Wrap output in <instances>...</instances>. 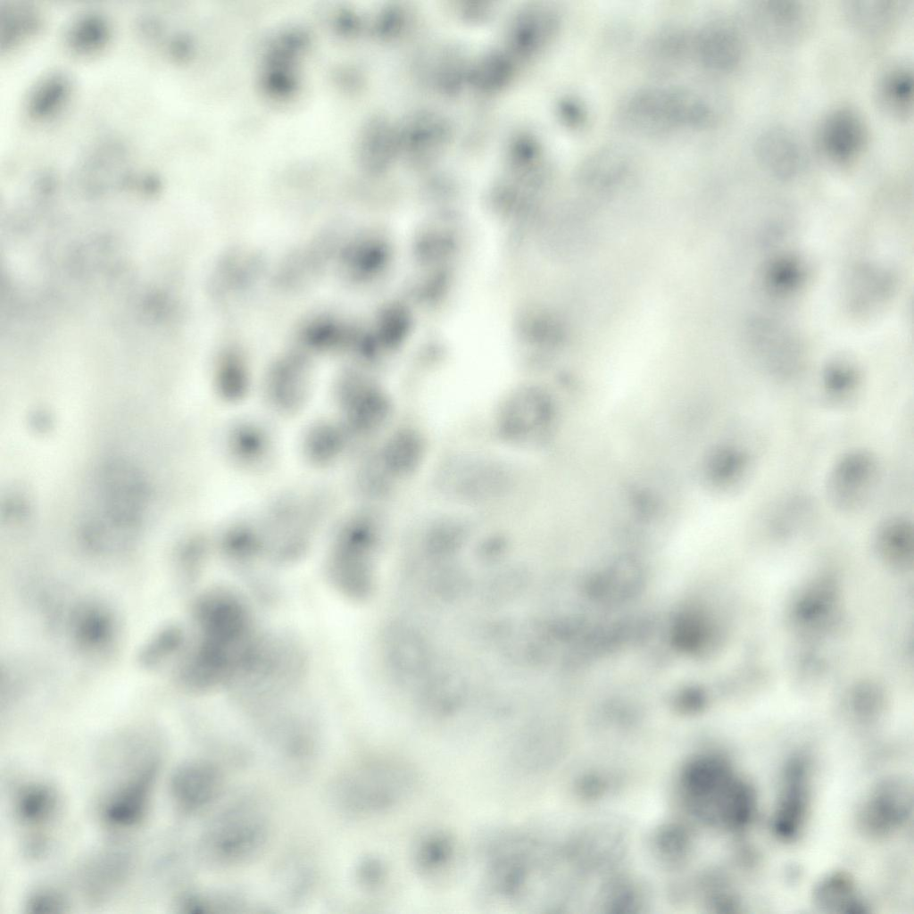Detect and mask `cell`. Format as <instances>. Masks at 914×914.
<instances>
[{
	"label": "cell",
	"mask_w": 914,
	"mask_h": 914,
	"mask_svg": "<svg viewBox=\"0 0 914 914\" xmlns=\"http://www.w3.org/2000/svg\"><path fill=\"white\" fill-rule=\"evenodd\" d=\"M195 641L185 656L190 669L204 682L229 685L259 634L252 611L237 593L215 588L194 607Z\"/></svg>",
	"instance_id": "6da1fadb"
},
{
	"label": "cell",
	"mask_w": 914,
	"mask_h": 914,
	"mask_svg": "<svg viewBox=\"0 0 914 914\" xmlns=\"http://www.w3.org/2000/svg\"><path fill=\"white\" fill-rule=\"evenodd\" d=\"M619 119L629 129L661 134L704 129L717 119L710 98L690 89L649 87L630 95L619 108Z\"/></svg>",
	"instance_id": "7a4b0ae2"
},
{
	"label": "cell",
	"mask_w": 914,
	"mask_h": 914,
	"mask_svg": "<svg viewBox=\"0 0 914 914\" xmlns=\"http://www.w3.org/2000/svg\"><path fill=\"white\" fill-rule=\"evenodd\" d=\"M536 844L518 830L490 835L483 843V891L494 903L523 907L528 903L536 867Z\"/></svg>",
	"instance_id": "3957f363"
},
{
	"label": "cell",
	"mask_w": 914,
	"mask_h": 914,
	"mask_svg": "<svg viewBox=\"0 0 914 914\" xmlns=\"http://www.w3.org/2000/svg\"><path fill=\"white\" fill-rule=\"evenodd\" d=\"M344 785L346 802L353 810L378 814L409 800L419 785V775L406 760L384 756L362 763Z\"/></svg>",
	"instance_id": "277c9868"
},
{
	"label": "cell",
	"mask_w": 914,
	"mask_h": 914,
	"mask_svg": "<svg viewBox=\"0 0 914 914\" xmlns=\"http://www.w3.org/2000/svg\"><path fill=\"white\" fill-rule=\"evenodd\" d=\"M376 537V526L366 516L350 518L339 528L328 553L327 573L341 595L353 600L368 595Z\"/></svg>",
	"instance_id": "5b68a950"
},
{
	"label": "cell",
	"mask_w": 914,
	"mask_h": 914,
	"mask_svg": "<svg viewBox=\"0 0 914 914\" xmlns=\"http://www.w3.org/2000/svg\"><path fill=\"white\" fill-rule=\"evenodd\" d=\"M879 463L868 450L852 449L842 454L830 469L826 494L839 511L852 513L867 505L877 489Z\"/></svg>",
	"instance_id": "8992f818"
},
{
	"label": "cell",
	"mask_w": 914,
	"mask_h": 914,
	"mask_svg": "<svg viewBox=\"0 0 914 914\" xmlns=\"http://www.w3.org/2000/svg\"><path fill=\"white\" fill-rule=\"evenodd\" d=\"M748 16L756 36L773 47H784L798 42L804 35L808 22L805 7L796 1L755 2L750 7Z\"/></svg>",
	"instance_id": "52a82bcc"
},
{
	"label": "cell",
	"mask_w": 914,
	"mask_h": 914,
	"mask_svg": "<svg viewBox=\"0 0 914 914\" xmlns=\"http://www.w3.org/2000/svg\"><path fill=\"white\" fill-rule=\"evenodd\" d=\"M156 776V763L147 762L109 794L102 807L104 820L115 827H129L145 816Z\"/></svg>",
	"instance_id": "ba28073f"
},
{
	"label": "cell",
	"mask_w": 914,
	"mask_h": 914,
	"mask_svg": "<svg viewBox=\"0 0 914 914\" xmlns=\"http://www.w3.org/2000/svg\"><path fill=\"white\" fill-rule=\"evenodd\" d=\"M692 52L705 69L727 72L741 62L744 46L739 30L725 21H713L692 38Z\"/></svg>",
	"instance_id": "9c48e42d"
},
{
	"label": "cell",
	"mask_w": 914,
	"mask_h": 914,
	"mask_svg": "<svg viewBox=\"0 0 914 914\" xmlns=\"http://www.w3.org/2000/svg\"><path fill=\"white\" fill-rule=\"evenodd\" d=\"M867 129L861 117L852 109L840 107L822 120L818 143L823 154L836 163L853 161L863 150Z\"/></svg>",
	"instance_id": "30bf717a"
},
{
	"label": "cell",
	"mask_w": 914,
	"mask_h": 914,
	"mask_svg": "<svg viewBox=\"0 0 914 914\" xmlns=\"http://www.w3.org/2000/svg\"><path fill=\"white\" fill-rule=\"evenodd\" d=\"M911 793L904 781L891 779L877 786L861 813L864 828L872 835H885L908 817Z\"/></svg>",
	"instance_id": "8fae6325"
},
{
	"label": "cell",
	"mask_w": 914,
	"mask_h": 914,
	"mask_svg": "<svg viewBox=\"0 0 914 914\" xmlns=\"http://www.w3.org/2000/svg\"><path fill=\"white\" fill-rule=\"evenodd\" d=\"M266 839L263 824L251 816H233L220 822L211 835V849L225 861H240L254 855Z\"/></svg>",
	"instance_id": "7c38bea8"
},
{
	"label": "cell",
	"mask_w": 914,
	"mask_h": 914,
	"mask_svg": "<svg viewBox=\"0 0 914 914\" xmlns=\"http://www.w3.org/2000/svg\"><path fill=\"white\" fill-rule=\"evenodd\" d=\"M755 156L761 168L778 179H791L800 171L802 153L795 136L781 126L764 129L754 144Z\"/></svg>",
	"instance_id": "4fadbf2b"
},
{
	"label": "cell",
	"mask_w": 914,
	"mask_h": 914,
	"mask_svg": "<svg viewBox=\"0 0 914 914\" xmlns=\"http://www.w3.org/2000/svg\"><path fill=\"white\" fill-rule=\"evenodd\" d=\"M219 787L218 770L204 760H191L180 765L170 780L171 798L186 812L195 811L208 804Z\"/></svg>",
	"instance_id": "5bb4252c"
},
{
	"label": "cell",
	"mask_w": 914,
	"mask_h": 914,
	"mask_svg": "<svg viewBox=\"0 0 914 914\" xmlns=\"http://www.w3.org/2000/svg\"><path fill=\"white\" fill-rule=\"evenodd\" d=\"M458 858L455 837L442 828L430 829L421 834L411 849L414 870L427 880L436 881L446 877L454 868Z\"/></svg>",
	"instance_id": "9a60e30c"
},
{
	"label": "cell",
	"mask_w": 914,
	"mask_h": 914,
	"mask_svg": "<svg viewBox=\"0 0 914 914\" xmlns=\"http://www.w3.org/2000/svg\"><path fill=\"white\" fill-rule=\"evenodd\" d=\"M808 783L804 765L794 762L785 775L784 790L775 818V830L785 839L795 836L806 815Z\"/></svg>",
	"instance_id": "2e32d148"
},
{
	"label": "cell",
	"mask_w": 914,
	"mask_h": 914,
	"mask_svg": "<svg viewBox=\"0 0 914 914\" xmlns=\"http://www.w3.org/2000/svg\"><path fill=\"white\" fill-rule=\"evenodd\" d=\"M225 445L232 461L248 469L265 465L272 451L266 429L252 421L233 425L226 436Z\"/></svg>",
	"instance_id": "e0dca14e"
},
{
	"label": "cell",
	"mask_w": 914,
	"mask_h": 914,
	"mask_svg": "<svg viewBox=\"0 0 914 914\" xmlns=\"http://www.w3.org/2000/svg\"><path fill=\"white\" fill-rule=\"evenodd\" d=\"M875 98L878 107L887 115L906 120L913 110V73L904 64L887 68L875 85Z\"/></svg>",
	"instance_id": "ac0fdd59"
},
{
	"label": "cell",
	"mask_w": 914,
	"mask_h": 914,
	"mask_svg": "<svg viewBox=\"0 0 914 914\" xmlns=\"http://www.w3.org/2000/svg\"><path fill=\"white\" fill-rule=\"evenodd\" d=\"M348 434L343 423L318 422L304 436V455L315 465H330L342 456L346 448Z\"/></svg>",
	"instance_id": "d6986e66"
},
{
	"label": "cell",
	"mask_w": 914,
	"mask_h": 914,
	"mask_svg": "<svg viewBox=\"0 0 914 914\" xmlns=\"http://www.w3.org/2000/svg\"><path fill=\"white\" fill-rule=\"evenodd\" d=\"M14 814L26 827H36L51 821L58 808L55 793L48 785L31 783L21 786L14 797Z\"/></svg>",
	"instance_id": "ffe728a7"
},
{
	"label": "cell",
	"mask_w": 914,
	"mask_h": 914,
	"mask_svg": "<svg viewBox=\"0 0 914 914\" xmlns=\"http://www.w3.org/2000/svg\"><path fill=\"white\" fill-rule=\"evenodd\" d=\"M844 12L849 24L863 34L877 35L890 29L900 13L897 3L885 0L848 2Z\"/></svg>",
	"instance_id": "44dd1931"
},
{
	"label": "cell",
	"mask_w": 914,
	"mask_h": 914,
	"mask_svg": "<svg viewBox=\"0 0 914 914\" xmlns=\"http://www.w3.org/2000/svg\"><path fill=\"white\" fill-rule=\"evenodd\" d=\"M816 904L829 912L862 913L865 905L857 894L852 881L835 873L822 879L814 892Z\"/></svg>",
	"instance_id": "7402d4cb"
},
{
	"label": "cell",
	"mask_w": 914,
	"mask_h": 914,
	"mask_svg": "<svg viewBox=\"0 0 914 914\" xmlns=\"http://www.w3.org/2000/svg\"><path fill=\"white\" fill-rule=\"evenodd\" d=\"M752 458L747 450L738 445H724L712 453L709 474L718 486L733 488L741 485L750 474Z\"/></svg>",
	"instance_id": "603a6c76"
},
{
	"label": "cell",
	"mask_w": 914,
	"mask_h": 914,
	"mask_svg": "<svg viewBox=\"0 0 914 914\" xmlns=\"http://www.w3.org/2000/svg\"><path fill=\"white\" fill-rule=\"evenodd\" d=\"M267 400L279 413L295 412L303 405L307 395V382L300 371L276 370L266 385Z\"/></svg>",
	"instance_id": "cb8c5ba5"
},
{
	"label": "cell",
	"mask_w": 914,
	"mask_h": 914,
	"mask_svg": "<svg viewBox=\"0 0 914 914\" xmlns=\"http://www.w3.org/2000/svg\"><path fill=\"white\" fill-rule=\"evenodd\" d=\"M73 628L76 641L87 651L108 646L114 632L111 615L105 610L93 606L82 608L78 611Z\"/></svg>",
	"instance_id": "d4e9b609"
},
{
	"label": "cell",
	"mask_w": 914,
	"mask_h": 914,
	"mask_svg": "<svg viewBox=\"0 0 914 914\" xmlns=\"http://www.w3.org/2000/svg\"><path fill=\"white\" fill-rule=\"evenodd\" d=\"M813 504L810 499L802 495H793L774 504L764 518L769 530L786 534L806 524L813 518Z\"/></svg>",
	"instance_id": "484cf974"
},
{
	"label": "cell",
	"mask_w": 914,
	"mask_h": 914,
	"mask_svg": "<svg viewBox=\"0 0 914 914\" xmlns=\"http://www.w3.org/2000/svg\"><path fill=\"white\" fill-rule=\"evenodd\" d=\"M913 542V526L904 516H893L885 519L878 528L877 544L880 552L894 560L910 556Z\"/></svg>",
	"instance_id": "4316f807"
},
{
	"label": "cell",
	"mask_w": 914,
	"mask_h": 914,
	"mask_svg": "<svg viewBox=\"0 0 914 914\" xmlns=\"http://www.w3.org/2000/svg\"><path fill=\"white\" fill-rule=\"evenodd\" d=\"M222 548L227 555L237 561H248L262 555L260 528L247 522L233 524L223 535Z\"/></svg>",
	"instance_id": "83f0119b"
},
{
	"label": "cell",
	"mask_w": 914,
	"mask_h": 914,
	"mask_svg": "<svg viewBox=\"0 0 914 914\" xmlns=\"http://www.w3.org/2000/svg\"><path fill=\"white\" fill-rule=\"evenodd\" d=\"M629 168L626 155L618 150L603 149L591 155L581 166V179L588 183L608 184L619 179Z\"/></svg>",
	"instance_id": "f1b7e54d"
},
{
	"label": "cell",
	"mask_w": 914,
	"mask_h": 914,
	"mask_svg": "<svg viewBox=\"0 0 914 914\" xmlns=\"http://www.w3.org/2000/svg\"><path fill=\"white\" fill-rule=\"evenodd\" d=\"M860 374L848 362L835 361L827 365L822 374V390L828 400L835 403L849 401L860 386Z\"/></svg>",
	"instance_id": "f546056e"
},
{
	"label": "cell",
	"mask_w": 914,
	"mask_h": 914,
	"mask_svg": "<svg viewBox=\"0 0 914 914\" xmlns=\"http://www.w3.org/2000/svg\"><path fill=\"white\" fill-rule=\"evenodd\" d=\"M421 445L419 438L410 433H401L394 436L387 444L384 462L394 472H408L418 463L420 457Z\"/></svg>",
	"instance_id": "4dcf8cb0"
},
{
	"label": "cell",
	"mask_w": 914,
	"mask_h": 914,
	"mask_svg": "<svg viewBox=\"0 0 914 914\" xmlns=\"http://www.w3.org/2000/svg\"><path fill=\"white\" fill-rule=\"evenodd\" d=\"M184 643V635L177 627H169L158 633L141 653V661L148 667L157 666L176 652Z\"/></svg>",
	"instance_id": "1f68e13d"
},
{
	"label": "cell",
	"mask_w": 914,
	"mask_h": 914,
	"mask_svg": "<svg viewBox=\"0 0 914 914\" xmlns=\"http://www.w3.org/2000/svg\"><path fill=\"white\" fill-rule=\"evenodd\" d=\"M389 877L386 863L376 857H369L362 860L358 870V878L362 886L369 890H376L384 886Z\"/></svg>",
	"instance_id": "d6a6232c"
},
{
	"label": "cell",
	"mask_w": 914,
	"mask_h": 914,
	"mask_svg": "<svg viewBox=\"0 0 914 914\" xmlns=\"http://www.w3.org/2000/svg\"><path fill=\"white\" fill-rule=\"evenodd\" d=\"M25 907L29 913H54L63 911L66 902L56 892L40 890L30 894Z\"/></svg>",
	"instance_id": "836d02e7"
},
{
	"label": "cell",
	"mask_w": 914,
	"mask_h": 914,
	"mask_svg": "<svg viewBox=\"0 0 914 914\" xmlns=\"http://www.w3.org/2000/svg\"><path fill=\"white\" fill-rule=\"evenodd\" d=\"M561 115L563 121H565L571 129L583 128L587 121L586 108L578 100L574 98L567 99L562 102L561 106Z\"/></svg>",
	"instance_id": "e575fe53"
}]
</instances>
